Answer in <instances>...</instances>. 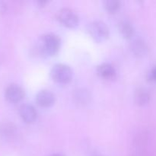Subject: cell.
Returning a JSON list of instances; mask_svg holds the SVG:
<instances>
[{
  "instance_id": "cell-1",
  "label": "cell",
  "mask_w": 156,
  "mask_h": 156,
  "mask_svg": "<svg viewBox=\"0 0 156 156\" xmlns=\"http://www.w3.org/2000/svg\"><path fill=\"white\" fill-rule=\"evenodd\" d=\"M61 46V40L54 34H45L40 37L37 43V51L41 56H53L57 54Z\"/></svg>"
},
{
  "instance_id": "cell-2",
  "label": "cell",
  "mask_w": 156,
  "mask_h": 156,
  "mask_svg": "<svg viewBox=\"0 0 156 156\" xmlns=\"http://www.w3.org/2000/svg\"><path fill=\"white\" fill-rule=\"evenodd\" d=\"M50 76L55 82L66 85L71 82L73 78V71L71 67L63 63L56 64L50 71Z\"/></svg>"
},
{
  "instance_id": "cell-3",
  "label": "cell",
  "mask_w": 156,
  "mask_h": 156,
  "mask_svg": "<svg viewBox=\"0 0 156 156\" xmlns=\"http://www.w3.org/2000/svg\"><path fill=\"white\" fill-rule=\"evenodd\" d=\"M87 30H88L90 37L96 43H103L106 41L109 37V28L103 21H92L88 24Z\"/></svg>"
},
{
  "instance_id": "cell-4",
  "label": "cell",
  "mask_w": 156,
  "mask_h": 156,
  "mask_svg": "<svg viewBox=\"0 0 156 156\" xmlns=\"http://www.w3.org/2000/svg\"><path fill=\"white\" fill-rule=\"evenodd\" d=\"M56 18L59 24L67 28L73 29L79 25V15L75 11L69 8H62L59 9L56 12Z\"/></svg>"
},
{
  "instance_id": "cell-5",
  "label": "cell",
  "mask_w": 156,
  "mask_h": 156,
  "mask_svg": "<svg viewBox=\"0 0 156 156\" xmlns=\"http://www.w3.org/2000/svg\"><path fill=\"white\" fill-rule=\"evenodd\" d=\"M24 90L17 84H10L5 91V97L10 103H18L24 98Z\"/></svg>"
},
{
  "instance_id": "cell-6",
  "label": "cell",
  "mask_w": 156,
  "mask_h": 156,
  "mask_svg": "<svg viewBox=\"0 0 156 156\" xmlns=\"http://www.w3.org/2000/svg\"><path fill=\"white\" fill-rule=\"evenodd\" d=\"M18 113L21 120L27 124H30L36 121L37 112L34 107L29 104H24L18 110Z\"/></svg>"
},
{
  "instance_id": "cell-7",
  "label": "cell",
  "mask_w": 156,
  "mask_h": 156,
  "mask_svg": "<svg viewBox=\"0 0 156 156\" xmlns=\"http://www.w3.org/2000/svg\"><path fill=\"white\" fill-rule=\"evenodd\" d=\"M36 102L38 106L44 108H49L53 106L56 102V97L53 93L48 90H41L37 94Z\"/></svg>"
},
{
  "instance_id": "cell-8",
  "label": "cell",
  "mask_w": 156,
  "mask_h": 156,
  "mask_svg": "<svg viewBox=\"0 0 156 156\" xmlns=\"http://www.w3.org/2000/svg\"><path fill=\"white\" fill-rule=\"evenodd\" d=\"M130 50L136 57H144L148 53V46L142 38H134L130 43Z\"/></svg>"
},
{
  "instance_id": "cell-9",
  "label": "cell",
  "mask_w": 156,
  "mask_h": 156,
  "mask_svg": "<svg viewBox=\"0 0 156 156\" xmlns=\"http://www.w3.org/2000/svg\"><path fill=\"white\" fill-rule=\"evenodd\" d=\"M98 76L105 80H111L115 78L116 69L114 66L108 62H104L97 66Z\"/></svg>"
},
{
  "instance_id": "cell-10",
  "label": "cell",
  "mask_w": 156,
  "mask_h": 156,
  "mask_svg": "<svg viewBox=\"0 0 156 156\" xmlns=\"http://www.w3.org/2000/svg\"><path fill=\"white\" fill-rule=\"evenodd\" d=\"M73 99L79 106L85 107L91 102V93L85 88H79L75 91L73 94Z\"/></svg>"
},
{
  "instance_id": "cell-11",
  "label": "cell",
  "mask_w": 156,
  "mask_h": 156,
  "mask_svg": "<svg viewBox=\"0 0 156 156\" xmlns=\"http://www.w3.org/2000/svg\"><path fill=\"white\" fill-rule=\"evenodd\" d=\"M118 30L124 39H133L134 36V27L129 21L123 20L118 24Z\"/></svg>"
},
{
  "instance_id": "cell-12",
  "label": "cell",
  "mask_w": 156,
  "mask_h": 156,
  "mask_svg": "<svg viewBox=\"0 0 156 156\" xmlns=\"http://www.w3.org/2000/svg\"><path fill=\"white\" fill-rule=\"evenodd\" d=\"M134 100L138 106H145L150 101V94L144 88H138L134 94Z\"/></svg>"
},
{
  "instance_id": "cell-13",
  "label": "cell",
  "mask_w": 156,
  "mask_h": 156,
  "mask_svg": "<svg viewBox=\"0 0 156 156\" xmlns=\"http://www.w3.org/2000/svg\"><path fill=\"white\" fill-rule=\"evenodd\" d=\"M104 8L110 14L117 13L120 9L121 3L117 0H106L103 2Z\"/></svg>"
},
{
  "instance_id": "cell-14",
  "label": "cell",
  "mask_w": 156,
  "mask_h": 156,
  "mask_svg": "<svg viewBox=\"0 0 156 156\" xmlns=\"http://www.w3.org/2000/svg\"><path fill=\"white\" fill-rule=\"evenodd\" d=\"M15 126L12 123H3L0 126V135L5 138H10L15 133Z\"/></svg>"
},
{
  "instance_id": "cell-15",
  "label": "cell",
  "mask_w": 156,
  "mask_h": 156,
  "mask_svg": "<svg viewBox=\"0 0 156 156\" xmlns=\"http://www.w3.org/2000/svg\"><path fill=\"white\" fill-rule=\"evenodd\" d=\"M7 11V5L5 2L0 1V13H4Z\"/></svg>"
},
{
  "instance_id": "cell-16",
  "label": "cell",
  "mask_w": 156,
  "mask_h": 156,
  "mask_svg": "<svg viewBox=\"0 0 156 156\" xmlns=\"http://www.w3.org/2000/svg\"><path fill=\"white\" fill-rule=\"evenodd\" d=\"M149 78H150V79H152V80L156 81V66L151 71V73H149Z\"/></svg>"
},
{
  "instance_id": "cell-17",
  "label": "cell",
  "mask_w": 156,
  "mask_h": 156,
  "mask_svg": "<svg viewBox=\"0 0 156 156\" xmlns=\"http://www.w3.org/2000/svg\"><path fill=\"white\" fill-rule=\"evenodd\" d=\"M48 3V2L47 1H38L37 2V5L39 6V7H44V6L46 5Z\"/></svg>"
},
{
  "instance_id": "cell-18",
  "label": "cell",
  "mask_w": 156,
  "mask_h": 156,
  "mask_svg": "<svg viewBox=\"0 0 156 156\" xmlns=\"http://www.w3.org/2000/svg\"><path fill=\"white\" fill-rule=\"evenodd\" d=\"M49 156H66V155L62 153H53V154H51V155H50Z\"/></svg>"
},
{
  "instance_id": "cell-19",
  "label": "cell",
  "mask_w": 156,
  "mask_h": 156,
  "mask_svg": "<svg viewBox=\"0 0 156 156\" xmlns=\"http://www.w3.org/2000/svg\"><path fill=\"white\" fill-rule=\"evenodd\" d=\"M91 156H103V155H101V154L98 153V152H95V153H93L92 155H91Z\"/></svg>"
}]
</instances>
